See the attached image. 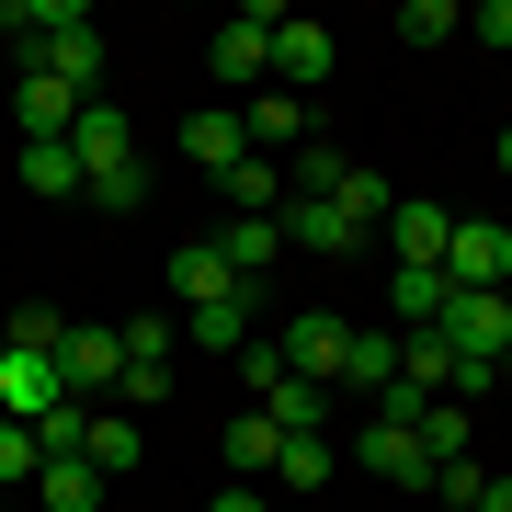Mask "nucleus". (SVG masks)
<instances>
[{
  "label": "nucleus",
  "mask_w": 512,
  "mask_h": 512,
  "mask_svg": "<svg viewBox=\"0 0 512 512\" xmlns=\"http://www.w3.org/2000/svg\"><path fill=\"white\" fill-rule=\"evenodd\" d=\"M23 194H46V205H69V194H80L69 137H23Z\"/></svg>",
  "instance_id": "obj_21"
},
{
  "label": "nucleus",
  "mask_w": 512,
  "mask_h": 512,
  "mask_svg": "<svg viewBox=\"0 0 512 512\" xmlns=\"http://www.w3.org/2000/svg\"><path fill=\"white\" fill-rule=\"evenodd\" d=\"M251 308H262V285H239V296H228V308H194L183 330H194V342H205V353H239V342H251Z\"/></svg>",
  "instance_id": "obj_24"
},
{
  "label": "nucleus",
  "mask_w": 512,
  "mask_h": 512,
  "mask_svg": "<svg viewBox=\"0 0 512 512\" xmlns=\"http://www.w3.org/2000/svg\"><path fill=\"white\" fill-rule=\"evenodd\" d=\"M46 410H69L57 353H12V342H0V421H46Z\"/></svg>",
  "instance_id": "obj_8"
},
{
  "label": "nucleus",
  "mask_w": 512,
  "mask_h": 512,
  "mask_svg": "<svg viewBox=\"0 0 512 512\" xmlns=\"http://www.w3.org/2000/svg\"><path fill=\"white\" fill-rule=\"evenodd\" d=\"M399 35H410V46H444V35H467V23L444 12V0H410V12H399Z\"/></svg>",
  "instance_id": "obj_33"
},
{
  "label": "nucleus",
  "mask_w": 512,
  "mask_h": 512,
  "mask_svg": "<svg viewBox=\"0 0 512 512\" xmlns=\"http://www.w3.org/2000/svg\"><path fill=\"white\" fill-rule=\"evenodd\" d=\"M330 410H342V399L308 387V376H274V387H262V421H274V433H330Z\"/></svg>",
  "instance_id": "obj_17"
},
{
  "label": "nucleus",
  "mask_w": 512,
  "mask_h": 512,
  "mask_svg": "<svg viewBox=\"0 0 512 512\" xmlns=\"http://www.w3.org/2000/svg\"><path fill=\"white\" fill-rule=\"evenodd\" d=\"M171 296H183V319H194V308H228V296H239V274H228V251H217V239H183V251H171Z\"/></svg>",
  "instance_id": "obj_12"
},
{
  "label": "nucleus",
  "mask_w": 512,
  "mask_h": 512,
  "mask_svg": "<svg viewBox=\"0 0 512 512\" xmlns=\"http://www.w3.org/2000/svg\"><path fill=\"white\" fill-rule=\"evenodd\" d=\"M433 512H478V501H433Z\"/></svg>",
  "instance_id": "obj_38"
},
{
  "label": "nucleus",
  "mask_w": 512,
  "mask_h": 512,
  "mask_svg": "<svg viewBox=\"0 0 512 512\" xmlns=\"http://www.w3.org/2000/svg\"><path fill=\"white\" fill-rule=\"evenodd\" d=\"M387 319H399V330H433L444 319V274H387Z\"/></svg>",
  "instance_id": "obj_26"
},
{
  "label": "nucleus",
  "mask_w": 512,
  "mask_h": 512,
  "mask_svg": "<svg viewBox=\"0 0 512 512\" xmlns=\"http://www.w3.org/2000/svg\"><path fill=\"white\" fill-rule=\"evenodd\" d=\"M274 444H285V433H274L262 410H239V421H228V467H239V478H274Z\"/></svg>",
  "instance_id": "obj_27"
},
{
  "label": "nucleus",
  "mask_w": 512,
  "mask_h": 512,
  "mask_svg": "<svg viewBox=\"0 0 512 512\" xmlns=\"http://www.w3.org/2000/svg\"><path fill=\"white\" fill-rule=\"evenodd\" d=\"M217 251H228V274H239V285H262V274H274V251H285V217H228V228H217Z\"/></svg>",
  "instance_id": "obj_16"
},
{
  "label": "nucleus",
  "mask_w": 512,
  "mask_h": 512,
  "mask_svg": "<svg viewBox=\"0 0 512 512\" xmlns=\"http://www.w3.org/2000/svg\"><path fill=\"white\" fill-rule=\"evenodd\" d=\"M444 285L512 296V228H501V217H456V251H444Z\"/></svg>",
  "instance_id": "obj_6"
},
{
  "label": "nucleus",
  "mask_w": 512,
  "mask_h": 512,
  "mask_svg": "<svg viewBox=\"0 0 512 512\" xmlns=\"http://www.w3.org/2000/svg\"><path fill=\"white\" fill-rule=\"evenodd\" d=\"M274 23H285V12H262V0H251V12H228L217 35H205V69L239 80V92H262V80H274Z\"/></svg>",
  "instance_id": "obj_3"
},
{
  "label": "nucleus",
  "mask_w": 512,
  "mask_h": 512,
  "mask_svg": "<svg viewBox=\"0 0 512 512\" xmlns=\"http://www.w3.org/2000/svg\"><path fill=\"white\" fill-rule=\"evenodd\" d=\"M285 239H296V251H319V262H353V251H365L330 194H285Z\"/></svg>",
  "instance_id": "obj_13"
},
{
  "label": "nucleus",
  "mask_w": 512,
  "mask_h": 512,
  "mask_svg": "<svg viewBox=\"0 0 512 512\" xmlns=\"http://www.w3.org/2000/svg\"><path fill=\"white\" fill-rule=\"evenodd\" d=\"M57 376H69V399L92 410V399H114V387H126V342H114L103 319H69V342H57Z\"/></svg>",
  "instance_id": "obj_4"
},
{
  "label": "nucleus",
  "mask_w": 512,
  "mask_h": 512,
  "mask_svg": "<svg viewBox=\"0 0 512 512\" xmlns=\"http://www.w3.org/2000/svg\"><path fill=\"white\" fill-rule=\"evenodd\" d=\"M12 114H23V137H69V126H80V92H57L46 69H23V80H12Z\"/></svg>",
  "instance_id": "obj_18"
},
{
  "label": "nucleus",
  "mask_w": 512,
  "mask_h": 512,
  "mask_svg": "<svg viewBox=\"0 0 512 512\" xmlns=\"http://www.w3.org/2000/svg\"><path fill=\"white\" fill-rule=\"evenodd\" d=\"M501 171H512V126H501Z\"/></svg>",
  "instance_id": "obj_39"
},
{
  "label": "nucleus",
  "mask_w": 512,
  "mask_h": 512,
  "mask_svg": "<svg viewBox=\"0 0 512 512\" xmlns=\"http://www.w3.org/2000/svg\"><path fill=\"white\" fill-rule=\"evenodd\" d=\"M80 194H92L103 217H137V205H148V160H137V171H114V183H80Z\"/></svg>",
  "instance_id": "obj_32"
},
{
  "label": "nucleus",
  "mask_w": 512,
  "mask_h": 512,
  "mask_svg": "<svg viewBox=\"0 0 512 512\" xmlns=\"http://www.w3.org/2000/svg\"><path fill=\"white\" fill-rule=\"evenodd\" d=\"M69 160H80V183H114V171H137V126L114 103H80V126H69Z\"/></svg>",
  "instance_id": "obj_9"
},
{
  "label": "nucleus",
  "mask_w": 512,
  "mask_h": 512,
  "mask_svg": "<svg viewBox=\"0 0 512 512\" xmlns=\"http://www.w3.org/2000/svg\"><path fill=\"white\" fill-rule=\"evenodd\" d=\"M330 205H342V228H353V239H365V228H387V217H399V194H387V183H376V171H365V160H353V171H342V183H330Z\"/></svg>",
  "instance_id": "obj_22"
},
{
  "label": "nucleus",
  "mask_w": 512,
  "mask_h": 512,
  "mask_svg": "<svg viewBox=\"0 0 512 512\" xmlns=\"http://www.w3.org/2000/svg\"><path fill=\"white\" fill-rule=\"evenodd\" d=\"M205 512H274V501H262V490H217V501H205Z\"/></svg>",
  "instance_id": "obj_37"
},
{
  "label": "nucleus",
  "mask_w": 512,
  "mask_h": 512,
  "mask_svg": "<svg viewBox=\"0 0 512 512\" xmlns=\"http://www.w3.org/2000/svg\"><path fill=\"white\" fill-rule=\"evenodd\" d=\"M330 57H342L330 23H274V80H262V92H296V103H308L319 80H330Z\"/></svg>",
  "instance_id": "obj_11"
},
{
  "label": "nucleus",
  "mask_w": 512,
  "mask_h": 512,
  "mask_svg": "<svg viewBox=\"0 0 512 512\" xmlns=\"http://www.w3.org/2000/svg\"><path fill=\"white\" fill-rule=\"evenodd\" d=\"M274 353H285V376H308V387H330V399H342V353H353V319H342V308H296V319L274 330Z\"/></svg>",
  "instance_id": "obj_1"
},
{
  "label": "nucleus",
  "mask_w": 512,
  "mask_h": 512,
  "mask_svg": "<svg viewBox=\"0 0 512 512\" xmlns=\"http://www.w3.org/2000/svg\"><path fill=\"white\" fill-rule=\"evenodd\" d=\"M444 342L456 353H490V365H512V296H478V285H444Z\"/></svg>",
  "instance_id": "obj_5"
},
{
  "label": "nucleus",
  "mask_w": 512,
  "mask_h": 512,
  "mask_svg": "<svg viewBox=\"0 0 512 512\" xmlns=\"http://www.w3.org/2000/svg\"><path fill=\"white\" fill-rule=\"evenodd\" d=\"M0 342H12V353H57V342H69V308H12Z\"/></svg>",
  "instance_id": "obj_30"
},
{
  "label": "nucleus",
  "mask_w": 512,
  "mask_h": 512,
  "mask_svg": "<svg viewBox=\"0 0 512 512\" xmlns=\"http://www.w3.org/2000/svg\"><path fill=\"white\" fill-rule=\"evenodd\" d=\"M0 512H12V501H0Z\"/></svg>",
  "instance_id": "obj_40"
},
{
  "label": "nucleus",
  "mask_w": 512,
  "mask_h": 512,
  "mask_svg": "<svg viewBox=\"0 0 512 512\" xmlns=\"http://www.w3.org/2000/svg\"><path fill=\"white\" fill-rule=\"evenodd\" d=\"M23 69H46L57 92H80V103H103V35H92V12H69L57 35L23 46Z\"/></svg>",
  "instance_id": "obj_2"
},
{
  "label": "nucleus",
  "mask_w": 512,
  "mask_h": 512,
  "mask_svg": "<svg viewBox=\"0 0 512 512\" xmlns=\"http://www.w3.org/2000/svg\"><path fill=\"white\" fill-rule=\"evenodd\" d=\"M387 251H399V274H444V251H456V205L399 194V217H387Z\"/></svg>",
  "instance_id": "obj_7"
},
{
  "label": "nucleus",
  "mask_w": 512,
  "mask_h": 512,
  "mask_svg": "<svg viewBox=\"0 0 512 512\" xmlns=\"http://www.w3.org/2000/svg\"><path fill=\"white\" fill-rule=\"evenodd\" d=\"M467 35H478V46H512V0H478V12H467Z\"/></svg>",
  "instance_id": "obj_35"
},
{
  "label": "nucleus",
  "mask_w": 512,
  "mask_h": 512,
  "mask_svg": "<svg viewBox=\"0 0 512 512\" xmlns=\"http://www.w3.org/2000/svg\"><path fill=\"white\" fill-rule=\"evenodd\" d=\"M35 490H46V512H92V501H103L80 456H46V467H35Z\"/></svg>",
  "instance_id": "obj_28"
},
{
  "label": "nucleus",
  "mask_w": 512,
  "mask_h": 512,
  "mask_svg": "<svg viewBox=\"0 0 512 512\" xmlns=\"http://www.w3.org/2000/svg\"><path fill=\"white\" fill-rule=\"evenodd\" d=\"M330 467H342V444H330V433H285V444H274V478H285V490H319Z\"/></svg>",
  "instance_id": "obj_25"
},
{
  "label": "nucleus",
  "mask_w": 512,
  "mask_h": 512,
  "mask_svg": "<svg viewBox=\"0 0 512 512\" xmlns=\"http://www.w3.org/2000/svg\"><path fill=\"white\" fill-rule=\"evenodd\" d=\"M376 387H399V330H365V319H353V353H342V399H376Z\"/></svg>",
  "instance_id": "obj_15"
},
{
  "label": "nucleus",
  "mask_w": 512,
  "mask_h": 512,
  "mask_svg": "<svg viewBox=\"0 0 512 512\" xmlns=\"http://www.w3.org/2000/svg\"><path fill=\"white\" fill-rule=\"evenodd\" d=\"M148 456V433H137V410H92V444H80V467L92 478H126Z\"/></svg>",
  "instance_id": "obj_19"
},
{
  "label": "nucleus",
  "mask_w": 512,
  "mask_h": 512,
  "mask_svg": "<svg viewBox=\"0 0 512 512\" xmlns=\"http://www.w3.org/2000/svg\"><path fill=\"white\" fill-rule=\"evenodd\" d=\"M410 433H421V456H433V467H456V456H467V410H456V399H433Z\"/></svg>",
  "instance_id": "obj_29"
},
{
  "label": "nucleus",
  "mask_w": 512,
  "mask_h": 512,
  "mask_svg": "<svg viewBox=\"0 0 512 512\" xmlns=\"http://www.w3.org/2000/svg\"><path fill=\"white\" fill-rule=\"evenodd\" d=\"M114 342H126V365H171V319H126Z\"/></svg>",
  "instance_id": "obj_34"
},
{
  "label": "nucleus",
  "mask_w": 512,
  "mask_h": 512,
  "mask_svg": "<svg viewBox=\"0 0 512 512\" xmlns=\"http://www.w3.org/2000/svg\"><path fill=\"white\" fill-rule=\"evenodd\" d=\"M217 183H228V217H285V171L262 160V148H251V160H228Z\"/></svg>",
  "instance_id": "obj_20"
},
{
  "label": "nucleus",
  "mask_w": 512,
  "mask_h": 512,
  "mask_svg": "<svg viewBox=\"0 0 512 512\" xmlns=\"http://www.w3.org/2000/svg\"><path fill=\"white\" fill-rule=\"evenodd\" d=\"M239 137H251L262 160H285V148H308V103H296V92H251V114H239Z\"/></svg>",
  "instance_id": "obj_14"
},
{
  "label": "nucleus",
  "mask_w": 512,
  "mask_h": 512,
  "mask_svg": "<svg viewBox=\"0 0 512 512\" xmlns=\"http://www.w3.org/2000/svg\"><path fill=\"white\" fill-rule=\"evenodd\" d=\"M183 160H194V171H228V160H251V137H239V114H228V103L183 126Z\"/></svg>",
  "instance_id": "obj_23"
},
{
  "label": "nucleus",
  "mask_w": 512,
  "mask_h": 512,
  "mask_svg": "<svg viewBox=\"0 0 512 512\" xmlns=\"http://www.w3.org/2000/svg\"><path fill=\"white\" fill-rule=\"evenodd\" d=\"M353 467L387 478V490H433V456H421V433H399V421H365L353 433Z\"/></svg>",
  "instance_id": "obj_10"
},
{
  "label": "nucleus",
  "mask_w": 512,
  "mask_h": 512,
  "mask_svg": "<svg viewBox=\"0 0 512 512\" xmlns=\"http://www.w3.org/2000/svg\"><path fill=\"white\" fill-rule=\"evenodd\" d=\"M478 512H512V478L490 467V478H478Z\"/></svg>",
  "instance_id": "obj_36"
},
{
  "label": "nucleus",
  "mask_w": 512,
  "mask_h": 512,
  "mask_svg": "<svg viewBox=\"0 0 512 512\" xmlns=\"http://www.w3.org/2000/svg\"><path fill=\"white\" fill-rule=\"evenodd\" d=\"M35 467H46L35 421H0V490H35Z\"/></svg>",
  "instance_id": "obj_31"
}]
</instances>
